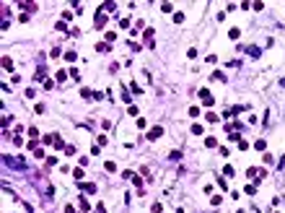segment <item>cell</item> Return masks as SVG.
Listing matches in <instances>:
<instances>
[{
  "mask_svg": "<svg viewBox=\"0 0 285 213\" xmlns=\"http://www.w3.org/2000/svg\"><path fill=\"white\" fill-rule=\"evenodd\" d=\"M161 133H163V130H161V127H153V130H151V133H148V138H158V135H161Z\"/></svg>",
  "mask_w": 285,
  "mask_h": 213,
  "instance_id": "obj_1",
  "label": "cell"
}]
</instances>
